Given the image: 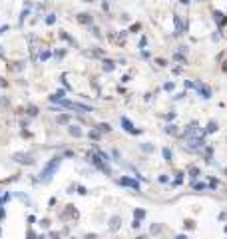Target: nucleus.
Returning <instances> with one entry per match:
<instances>
[{
    "instance_id": "obj_14",
    "label": "nucleus",
    "mask_w": 227,
    "mask_h": 239,
    "mask_svg": "<svg viewBox=\"0 0 227 239\" xmlns=\"http://www.w3.org/2000/svg\"><path fill=\"white\" fill-rule=\"evenodd\" d=\"M104 70H106V72L114 70V62H104Z\"/></svg>"
},
{
    "instance_id": "obj_10",
    "label": "nucleus",
    "mask_w": 227,
    "mask_h": 239,
    "mask_svg": "<svg viewBox=\"0 0 227 239\" xmlns=\"http://www.w3.org/2000/svg\"><path fill=\"white\" fill-rule=\"evenodd\" d=\"M122 183H124V185H132V187H134V189H135V191L140 189V185L135 183L134 179H130V177H122Z\"/></svg>"
},
{
    "instance_id": "obj_22",
    "label": "nucleus",
    "mask_w": 227,
    "mask_h": 239,
    "mask_svg": "<svg viewBox=\"0 0 227 239\" xmlns=\"http://www.w3.org/2000/svg\"><path fill=\"white\" fill-rule=\"evenodd\" d=\"M189 173H191V175H193V177H195V175L199 173V169H197V167H191V169H189Z\"/></svg>"
},
{
    "instance_id": "obj_12",
    "label": "nucleus",
    "mask_w": 227,
    "mask_h": 239,
    "mask_svg": "<svg viewBox=\"0 0 227 239\" xmlns=\"http://www.w3.org/2000/svg\"><path fill=\"white\" fill-rule=\"evenodd\" d=\"M70 133H72L74 138H80V136H82V130L78 126H72V128H70Z\"/></svg>"
},
{
    "instance_id": "obj_19",
    "label": "nucleus",
    "mask_w": 227,
    "mask_h": 239,
    "mask_svg": "<svg viewBox=\"0 0 227 239\" xmlns=\"http://www.w3.org/2000/svg\"><path fill=\"white\" fill-rule=\"evenodd\" d=\"M165 132H167V133H177V130H175V126H167Z\"/></svg>"
},
{
    "instance_id": "obj_25",
    "label": "nucleus",
    "mask_w": 227,
    "mask_h": 239,
    "mask_svg": "<svg viewBox=\"0 0 227 239\" xmlns=\"http://www.w3.org/2000/svg\"><path fill=\"white\" fill-rule=\"evenodd\" d=\"M175 239H187V237H185V235H177Z\"/></svg>"
},
{
    "instance_id": "obj_13",
    "label": "nucleus",
    "mask_w": 227,
    "mask_h": 239,
    "mask_svg": "<svg viewBox=\"0 0 227 239\" xmlns=\"http://www.w3.org/2000/svg\"><path fill=\"white\" fill-rule=\"evenodd\" d=\"M110 227H112V229H118V227H120V217H114L112 223H110Z\"/></svg>"
},
{
    "instance_id": "obj_24",
    "label": "nucleus",
    "mask_w": 227,
    "mask_h": 239,
    "mask_svg": "<svg viewBox=\"0 0 227 239\" xmlns=\"http://www.w3.org/2000/svg\"><path fill=\"white\" fill-rule=\"evenodd\" d=\"M90 138L96 139V138H100V133H98V132H92V133H90Z\"/></svg>"
},
{
    "instance_id": "obj_6",
    "label": "nucleus",
    "mask_w": 227,
    "mask_h": 239,
    "mask_svg": "<svg viewBox=\"0 0 227 239\" xmlns=\"http://www.w3.org/2000/svg\"><path fill=\"white\" fill-rule=\"evenodd\" d=\"M122 126H124V130H127V132H132V133H140V130H135V128L132 126V122H127L126 118L122 120Z\"/></svg>"
},
{
    "instance_id": "obj_11",
    "label": "nucleus",
    "mask_w": 227,
    "mask_h": 239,
    "mask_svg": "<svg viewBox=\"0 0 227 239\" xmlns=\"http://www.w3.org/2000/svg\"><path fill=\"white\" fill-rule=\"evenodd\" d=\"M78 20H80L82 24H90V22H92V16H90V14H80Z\"/></svg>"
},
{
    "instance_id": "obj_16",
    "label": "nucleus",
    "mask_w": 227,
    "mask_h": 239,
    "mask_svg": "<svg viewBox=\"0 0 227 239\" xmlns=\"http://www.w3.org/2000/svg\"><path fill=\"white\" fill-rule=\"evenodd\" d=\"M163 158H165L167 161H171V152H169L167 147H165V150H163Z\"/></svg>"
},
{
    "instance_id": "obj_1",
    "label": "nucleus",
    "mask_w": 227,
    "mask_h": 239,
    "mask_svg": "<svg viewBox=\"0 0 227 239\" xmlns=\"http://www.w3.org/2000/svg\"><path fill=\"white\" fill-rule=\"evenodd\" d=\"M58 166H60V158H54V159H52V163H48V166L44 167V172L40 173V181H48V179H50L54 173H56Z\"/></svg>"
},
{
    "instance_id": "obj_2",
    "label": "nucleus",
    "mask_w": 227,
    "mask_h": 239,
    "mask_svg": "<svg viewBox=\"0 0 227 239\" xmlns=\"http://www.w3.org/2000/svg\"><path fill=\"white\" fill-rule=\"evenodd\" d=\"M60 106L62 108H68V110H76V112H92L90 106H84V104H74V102H68V100H60Z\"/></svg>"
},
{
    "instance_id": "obj_7",
    "label": "nucleus",
    "mask_w": 227,
    "mask_h": 239,
    "mask_svg": "<svg viewBox=\"0 0 227 239\" xmlns=\"http://www.w3.org/2000/svg\"><path fill=\"white\" fill-rule=\"evenodd\" d=\"M213 18H215V22H217L219 26H223V24L227 22V18H225V16H223V14L219 12V10H215V12H213Z\"/></svg>"
},
{
    "instance_id": "obj_8",
    "label": "nucleus",
    "mask_w": 227,
    "mask_h": 239,
    "mask_svg": "<svg viewBox=\"0 0 227 239\" xmlns=\"http://www.w3.org/2000/svg\"><path fill=\"white\" fill-rule=\"evenodd\" d=\"M197 90H199L201 98H211V90H209L207 86H203V84H199V86H197Z\"/></svg>"
},
{
    "instance_id": "obj_5",
    "label": "nucleus",
    "mask_w": 227,
    "mask_h": 239,
    "mask_svg": "<svg viewBox=\"0 0 227 239\" xmlns=\"http://www.w3.org/2000/svg\"><path fill=\"white\" fill-rule=\"evenodd\" d=\"M14 159H16V161H20V163H34V159H32V155H28V153H16V155H14Z\"/></svg>"
},
{
    "instance_id": "obj_4",
    "label": "nucleus",
    "mask_w": 227,
    "mask_h": 239,
    "mask_svg": "<svg viewBox=\"0 0 227 239\" xmlns=\"http://www.w3.org/2000/svg\"><path fill=\"white\" fill-rule=\"evenodd\" d=\"M201 138H185V146L187 147H195V150H199L201 147Z\"/></svg>"
},
{
    "instance_id": "obj_21",
    "label": "nucleus",
    "mask_w": 227,
    "mask_h": 239,
    "mask_svg": "<svg viewBox=\"0 0 227 239\" xmlns=\"http://www.w3.org/2000/svg\"><path fill=\"white\" fill-rule=\"evenodd\" d=\"M46 22H48V24H54V22H56V18H54V14H50V16H48V18H46Z\"/></svg>"
},
{
    "instance_id": "obj_3",
    "label": "nucleus",
    "mask_w": 227,
    "mask_h": 239,
    "mask_svg": "<svg viewBox=\"0 0 227 239\" xmlns=\"http://www.w3.org/2000/svg\"><path fill=\"white\" fill-rule=\"evenodd\" d=\"M185 138H203V132L197 128V124H191L185 132Z\"/></svg>"
},
{
    "instance_id": "obj_9",
    "label": "nucleus",
    "mask_w": 227,
    "mask_h": 239,
    "mask_svg": "<svg viewBox=\"0 0 227 239\" xmlns=\"http://www.w3.org/2000/svg\"><path fill=\"white\" fill-rule=\"evenodd\" d=\"M175 28H177V34H181V32H185V22H181V18L179 16H175Z\"/></svg>"
},
{
    "instance_id": "obj_20",
    "label": "nucleus",
    "mask_w": 227,
    "mask_h": 239,
    "mask_svg": "<svg viewBox=\"0 0 227 239\" xmlns=\"http://www.w3.org/2000/svg\"><path fill=\"white\" fill-rule=\"evenodd\" d=\"M215 130H217V126H215V122H211V124L207 126V132H215Z\"/></svg>"
},
{
    "instance_id": "obj_15",
    "label": "nucleus",
    "mask_w": 227,
    "mask_h": 239,
    "mask_svg": "<svg viewBox=\"0 0 227 239\" xmlns=\"http://www.w3.org/2000/svg\"><path fill=\"white\" fill-rule=\"evenodd\" d=\"M68 122H70L68 116H58V124H68Z\"/></svg>"
},
{
    "instance_id": "obj_26",
    "label": "nucleus",
    "mask_w": 227,
    "mask_h": 239,
    "mask_svg": "<svg viewBox=\"0 0 227 239\" xmlns=\"http://www.w3.org/2000/svg\"><path fill=\"white\" fill-rule=\"evenodd\" d=\"M84 2H92V0H84Z\"/></svg>"
},
{
    "instance_id": "obj_18",
    "label": "nucleus",
    "mask_w": 227,
    "mask_h": 239,
    "mask_svg": "<svg viewBox=\"0 0 227 239\" xmlns=\"http://www.w3.org/2000/svg\"><path fill=\"white\" fill-rule=\"evenodd\" d=\"M144 215H146V211H144V209H138V211H135V219H141Z\"/></svg>"
},
{
    "instance_id": "obj_23",
    "label": "nucleus",
    "mask_w": 227,
    "mask_h": 239,
    "mask_svg": "<svg viewBox=\"0 0 227 239\" xmlns=\"http://www.w3.org/2000/svg\"><path fill=\"white\" fill-rule=\"evenodd\" d=\"M163 88H165V90H174V84H171V82H167V84H165Z\"/></svg>"
},
{
    "instance_id": "obj_17",
    "label": "nucleus",
    "mask_w": 227,
    "mask_h": 239,
    "mask_svg": "<svg viewBox=\"0 0 227 239\" xmlns=\"http://www.w3.org/2000/svg\"><path fill=\"white\" fill-rule=\"evenodd\" d=\"M98 128H100L102 132H110V130H112V128L108 126V124H100V126H98Z\"/></svg>"
}]
</instances>
